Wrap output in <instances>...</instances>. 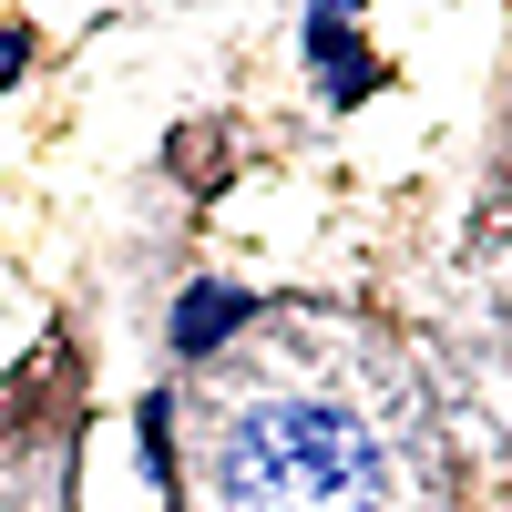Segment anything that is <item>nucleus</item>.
Listing matches in <instances>:
<instances>
[{
    "label": "nucleus",
    "mask_w": 512,
    "mask_h": 512,
    "mask_svg": "<svg viewBox=\"0 0 512 512\" xmlns=\"http://www.w3.org/2000/svg\"><path fill=\"white\" fill-rule=\"evenodd\" d=\"M216 318H236V297H216V287H205L195 308L175 318V338H185V349H205V338H216Z\"/></svg>",
    "instance_id": "nucleus-2"
},
{
    "label": "nucleus",
    "mask_w": 512,
    "mask_h": 512,
    "mask_svg": "<svg viewBox=\"0 0 512 512\" xmlns=\"http://www.w3.org/2000/svg\"><path fill=\"white\" fill-rule=\"evenodd\" d=\"M236 512H369L379 451L349 410H256L226 451Z\"/></svg>",
    "instance_id": "nucleus-1"
}]
</instances>
